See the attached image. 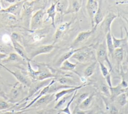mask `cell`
I'll return each instance as SVG.
<instances>
[{
  "mask_svg": "<svg viewBox=\"0 0 128 114\" xmlns=\"http://www.w3.org/2000/svg\"><path fill=\"white\" fill-rule=\"evenodd\" d=\"M38 69L34 70L32 69L30 62H28V71L30 77L34 81H42L48 79H53L58 75L53 73L46 66L42 64H37Z\"/></svg>",
  "mask_w": 128,
  "mask_h": 114,
  "instance_id": "cell-1",
  "label": "cell"
},
{
  "mask_svg": "<svg viewBox=\"0 0 128 114\" xmlns=\"http://www.w3.org/2000/svg\"><path fill=\"white\" fill-rule=\"evenodd\" d=\"M52 79L51 78L42 81H34L33 82H32V83L29 87L28 96L25 97L23 100H27L32 96H34L42 88L48 85L52 81Z\"/></svg>",
  "mask_w": 128,
  "mask_h": 114,
  "instance_id": "cell-2",
  "label": "cell"
},
{
  "mask_svg": "<svg viewBox=\"0 0 128 114\" xmlns=\"http://www.w3.org/2000/svg\"><path fill=\"white\" fill-rule=\"evenodd\" d=\"M96 61L98 63H104V62L108 63V66L110 67V71H111L112 70V65L108 58V50L105 41H103L100 43L96 50Z\"/></svg>",
  "mask_w": 128,
  "mask_h": 114,
  "instance_id": "cell-3",
  "label": "cell"
},
{
  "mask_svg": "<svg viewBox=\"0 0 128 114\" xmlns=\"http://www.w3.org/2000/svg\"><path fill=\"white\" fill-rule=\"evenodd\" d=\"M23 95L22 85L16 82L7 95V100L10 103H16L20 100Z\"/></svg>",
  "mask_w": 128,
  "mask_h": 114,
  "instance_id": "cell-4",
  "label": "cell"
},
{
  "mask_svg": "<svg viewBox=\"0 0 128 114\" xmlns=\"http://www.w3.org/2000/svg\"><path fill=\"white\" fill-rule=\"evenodd\" d=\"M46 11L43 9L38 10L32 17L30 23V29L35 31L42 27L44 23V17Z\"/></svg>",
  "mask_w": 128,
  "mask_h": 114,
  "instance_id": "cell-5",
  "label": "cell"
},
{
  "mask_svg": "<svg viewBox=\"0 0 128 114\" xmlns=\"http://www.w3.org/2000/svg\"><path fill=\"white\" fill-rule=\"evenodd\" d=\"M0 65L4 67L6 70H7L8 72H9L10 73H11L18 81V82L22 84V85L26 86V87H29L32 83V81L28 78L25 75H24L22 72L18 70H17L16 71H12V70H10L8 67H6L4 65L0 63Z\"/></svg>",
  "mask_w": 128,
  "mask_h": 114,
  "instance_id": "cell-6",
  "label": "cell"
},
{
  "mask_svg": "<svg viewBox=\"0 0 128 114\" xmlns=\"http://www.w3.org/2000/svg\"><path fill=\"white\" fill-rule=\"evenodd\" d=\"M117 17L116 15L112 12H110L101 22L100 28L104 34L111 32V25L114 20Z\"/></svg>",
  "mask_w": 128,
  "mask_h": 114,
  "instance_id": "cell-7",
  "label": "cell"
},
{
  "mask_svg": "<svg viewBox=\"0 0 128 114\" xmlns=\"http://www.w3.org/2000/svg\"><path fill=\"white\" fill-rule=\"evenodd\" d=\"M90 46H88V47L74 53L71 57V58L76 59L80 63L86 62L90 60L92 55V52L90 50H86V49Z\"/></svg>",
  "mask_w": 128,
  "mask_h": 114,
  "instance_id": "cell-8",
  "label": "cell"
},
{
  "mask_svg": "<svg viewBox=\"0 0 128 114\" xmlns=\"http://www.w3.org/2000/svg\"><path fill=\"white\" fill-rule=\"evenodd\" d=\"M96 29L92 28V30L86 31H82L78 33V36L73 41L70 48L72 49H74L76 46L79 45L80 43H83L84 42L87 40L96 31Z\"/></svg>",
  "mask_w": 128,
  "mask_h": 114,
  "instance_id": "cell-9",
  "label": "cell"
},
{
  "mask_svg": "<svg viewBox=\"0 0 128 114\" xmlns=\"http://www.w3.org/2000/svg\"><path fill=\"white\" fill-rule=\"evenodd\" d=\"M98 1L96 0H88L86 2V9L88 15L92 29L94 27V17L98 10Z\"/></svg>",
  "mask_w": 128,
  "mask_h": 114,
  "instance_id": "cell-10",
  "label": "cell"
},
{
  "mask_svg": "<svg viewBox=\"0 0 128 114\" xmlns=\"http://www.w3.org/2000/svg\"><path fill=\"white\" fill-rule=\"evenodd\" d=\"M72 23V20H70L69 22H66L61 23L58 26L54 35L53 44H55L58 41L60 40V39H61L64 36V35L66 33L70 28Z\"/></svg>",
  "mask_w": 128,
  "mask_h": 114,
  "instance_id": "cell-11",
  "label": "cell"
},
{
  "mask_svg": "<svg viewBox=\"0 0 128 114\" xmlns=\"http://www.w3.org/2000/svg\"><path fill=\"white\" fill-rule=\"evenodd\" d=\"M55 47L56 46L53 43L48 45H44L40 46L36 48L32 52L30 53L29 58L32 61V59L40 55L50 53L54 49Z\"/></svg>",
  "mask_w": 128,
  "mask_h": 114,
  "instance_id": "cell-12",
  "label": "cell"
},
{
  "mask_svg": "<svg viewBox=\"0 0 128 114\" xmlns=\"http://www.w3.org/2000/svg\"><path fill=\"white\" fill-rule=\"evenodd\" d=\"M24 2L25 1H17L8 7L2 10L0 12L10 14L13 16H18L20 14Z\"/></svg>",
  "mask_w": 128,
  "mask_h": 114,
  "instance_id": "cell-13",
  "label": "cell"
},
{
  "mask_svg": "<svg viewBox=\"0 0 128 114\" xmlns=\"http://www.w3.org/2000/svg\"><path fill=\"white\" fill-rule=\"evenodd\" d=\"M54 100V93H47L38 99L30 107H38L48 105Z\"/></svg>",
  "mask_w": 128,
  "mask_h": 114,
  "instance_id": "cell-14",
  "label": "cell"
},
{
  "mask_svg": "<svg viewBox=\"0 0 128 114\" xmlns=\"http://www.w3.org/2000/svg\"><path fill=\"white\" fill-rule=\"evenodd\" d=\"M54 79L56 82L63 85L72 86H78L76 82L72 78V76L68 74L58 75V76Z\"/></svg>",
  "mask_w": 128,
  "mask_h": 114,
  "instance_id": "cell-15",
  "label": "cell"
},
{
  "mask_svg": "<svg viewBox=\"0 0 128 114\" xmlns=\"http://www.w3.org/2000/svg\"><path fill=\"white\" fill-rule=\"evenodd\" d=\"M88 46H83L82 47L80 48H76V49H72L71 50H69L68 51H67L66 52H65L63 54H62L60 57L58 59V60L56 61V62L55 63V66L56 67H59L60 66V65L62 64V63L64 61L66 60H68V59L70 58H71V57L72 56V55L76 52L77 51L82 50L83 49H84L86 47H88Z\"/></svg>",
  "mask_w": 128,
  "mask_h": 114,
  "instance_id": "cell-16",
  "label": "cell"
},
{
  "mask_svg": "<svg viewBox=\"0 0 128 114\" xmlns=\"http://www.w3.org/2000/svg\"><path fill=\"white\" fill-rule=\"evenodd\" d=\"M98 10L94 17V27L93 28L96 29L98 25L101 23L105 17V12L102 7L101 1H98Z\"/></svg>",
  "mask_w": 128,
  "mask_h": 114,
  "instance_id": "cell-17",
  "label": "cell"
},
{
  "mask_svg": "<svg viewBox=\"0 0 128 114\" xmlns=\"http://www.w3.org/2000/svg\"><path fill=\"white\" fill-rule=\"evenodd\" d=\"M86 85L87 84L86 83H84L83 84H82L80 85H78L74 88H70L62 89V90L54 93V100L56 101H58L60 98H62L64 96L66 95L67 94H70L72 93L76 90H78L79 89L86 86Z\"/></svg>",
  "mask_w": 128,
  "mask_h": 114,
  "instance_id": "cell-18",
  "label": "cell"
},
{
  "mask_svg": "<svg viewBox=\"0 0 128 114\" xmlns=\"http://www.w3.org/2000/svg\"><path fill=\"white\" fill-rule=\"evenodd\" d=\"M11 41L12 43L13 47L18 56H20L22 58L26 60L28 62L32 61L30 59L29 57L27 55L26 51L24 50V48L18 42L12 39Z\"/></svg>",
  "mask_w": 128,
  "mask_h": 114,
  "instance_id": "cell-19",
  "label": "cell"
},
{
  "mask_svg": "<svg viewBox=\"0 0 128 114\" xmlns=\"http://www.w3.org/2000/svg\"><path fill=\"white\" fill-rule=\"evenodd\" d=\"M82 1H68V6L65 13V15L69 14H76L82 6Z\"/></svg>",
  "mask_w": 128,
  "mask_h": 114,
  "instance_id": "cell-20",
  "label": "cell"
},
{
  "mask_svg": "<svg viewBox=\"0 0 128 114\" xmlns=\"http://www.w3.org/2000/svg\"><path fill=\"white\" fill-rule=\"evenodd\" d=\"M76 87V86H68V85L62 84L56 82L54 78L52 79L51 84L50 86L48 93H50V94L56 93L60 91V90L68 89V88H74Z\"/></svg>",
  "mask_w": 128,
  "mask_h": 114,
  "instance_id": "cell-21",
  "label": "cell"
},
{
  "mask_svg": "<svg viewBox=\"0 0 128 114\" xmlns=\"http://www.w3.org/2000/svg\"><path fill=\"white\" fill-rule=\"evenodd\" d=\"M52 81L50 82V83L47 86H45L43 88H42L40 90L38 93H36V94H37L36 96H34V97L33 98V99H32L28 104L26 105L24 107L22 108L21 110H25V109H27V108L30 107L38 99L40 98V97H41L43 95H44L47 94L48 92V89H49L50 86V85L51 84V83H52ZM36 94H35V95H36Z\"/></svg>",
  "mask_w": 128,
  "mask_h": 114,
  "instance_id": "cell-22",
  "label": "cell"
},
{
  "mask_svg": "<svg viewBox=\"0 0 128 114\" xmlns=\"http://www.w3.org/2000/svg\"><path fill=\"white\" fill-rule=\"evenodd\" d=\"M68 6V1H56V11L60 14V17L62 19Z\"/></svg>",
  "mask_w": 128,
  "mask_h": 114,
  "instance_id": "cell-23",
  "label": "cell"
},
{
  "mask_svg": "<svg viewBox=\"0 0 128 114\" xmlns=\"http://www.w3.org/2000/svg\"><path fill=\"white\" fill-rule=\"evenodd\" d=\"M56 1L55 3H52V5L50 7L46 10V13L48 14L47 18L46 19L45 22L48 21L50 19L52 20V25L54 28L56 27L55 25V17L56 16Z\"/></svg>",
  "mask_w": 128,
  "mask_h": 114,
  "instance_id": "cell-24",
  "label": "cell"
},
{
  "mask_svg": "<svg viewBox=\"0 0 128 114\" xmlns=\"http://www.w3.org/2000/svg\"><path fill=\"white\" fill-rule=\"evenodd\" d=\"M128 88H124L120 86V84H118L116 86H112L110 87V97L112 100H114L115 98L122 93L127 92Z\"/></svg>",
  "mask_w": 128,
  "mask_h": 114,
  "instance_id": "cell-25",
  "label": "cell"
},
{
  "mask_svg": "<svg viewBox=\"0 0 128 114\" xmlns=\"http://www.w3.org/2000/svg\"><path fill=\"white\" fill-rule=\"evenodd\" d=\"M94 94L92 93L89 94V95L84 99L78 106V108L84 111L86 110L92 104V102L93 101L94 98Z\"/></svg>",
  "mask_w": 128,
  "mask_h": 114,
  "instance_id": "cell-26",
  "label": "cell"
},
{
  "mask_svg": "<svg viewBox=\"0 0 128 114\" xmlns=\"http://www.w3.org/2000/svg\"><path fill=\"white\" fill-rule=\"evenodd\" d=\"M76 65L77 63H73L69 61L68 60H66L62 63L60 66V69L63 71H72L79 75L75 71V68Z\"/></svg>",
  "mask_w": 128,
  "mask_h": 114,
  "instance_id": "cell-27",
  "label": "cell"
},
{
  "mask_svg": "<svg viewBox=\"0 0 128 114\" xmlns=\"http://www.w3.org/2000/svg\"><path fill=\"white\" fill-rule=\"evenodd\" d=\"M112 43L114 49L117 48H123L124 46H125L127 43V38H123L121 39H118L116 38L114 35L112 33Z\"/></svg>",
  "mask_w": 128,
  "mask_h": 114,
  "instance_id": "cell-28",
  "label": "cell"
},
{
  "mask_svg": "<svg viewBox=\"0 0 128 114\" xmlns=\"http://www.w3.org/2000/svg\"><path fill=\"white\" fill-rule=\"evenodd\" d=\"M106 39L105 42H106L107 50L108 52V54L111 55L112 57L114 49L113 43H112L111 32L108 33L106 35Z\"/></svg>",
  "mask_w": 128,
  "mask_h": 114,
  "instance_id": "cell-29",
  "label": "cell"
},
{
  "mask_svg": "<svg viewBox=\"0 0 128 114\" xmlns=\"http://www.w3.org/2000/svg\"><path fill=\"white\" fill-rule=\"evenodd\" d=\"M112 57H114L116 61L118 67L119 68L120 66H121L120 64L124 58V49L117 48L114 49Z\"/></svg>",
  "mask_w": 128,
  "mask_h": 114,
  "instance_id": "cell-30",
  "label": "cell"
},
{
  "mask_svg": "<svg viewBox=\"0 0 128 114\" xmlns=\"http://www.w3.org/2000/svg\"><path fill=\"white\" fill-rule=\"evenodd\" d=\"M21 60L22 58L20 56H18L16 53L10 52L8 54V56L2 61L0 63L20 61Z\"/></svg>",
  "mask_w": 128,
  "mask_h": 114,
  "instance_id": "cell-31",
  "label": "cell"
},
{
  "mask_svg": "<svg viewBox=\"0 0 128 114\" xmlns=\"http://www.w3.org/2000/svg\"><path fill=\"white\" fill-rule=\"evenodd\" d=\"M78 90H76L72 94V97H71V98L69 100V101L67 102L66 103V106L62 109L60 112H59V113H64L66 114H72L70 112V104H72V103L73 102V101L74 100L76 95V93H77V92H78Z\"/></svg>",
  "mask_w": 128,
  "mask_h": 114,
  "instance_id": "cell-32",
  "label": "cell"
},
{
  "mask_svg": "<svg viewBox=\"0 0 128 114\" xmlns=\"http://www.w3.org/2000/svg\"><path fill=\"white\" fill-rule=\"evenodd\" d=\"M96 63L97 61H94L92 62L84 69V73L86 77H89L94 74L96 67Z\"/></svg>",
  "mask_w": 128,
  "mask_h": 114,
  "instance_id": "cell-33",
  "label": "cell"
},
{
  "mask_svg": "<svg viewBox=\"0 0 128 114\" xmlns=\"http://www.w3.org/2000/svg\"><path fill=\"white\" fill-rule=\"evenodd\" d=\"M73 93H74V92L72 93L64 95L63 97H62V98H60L58 100V102H57V103L56 104V105L54 106V108L58 109V108L62 107L66 102V101H68V99L70 100L71 98V97L72 96Z\"/></svg>",
  "mask_w": 128,
  "mask_h": 114,
  "instance_id": "cell-34",
  "label": "cell"
},
{
  "mask_svg": "<svg viewBox=\"0 0 128 114\" xmlns=\"http://www.w3.org/2000/svg\"><path fill=\"white\" fill-rule=\"evenodd\" d=\"M127 92H124L118 96L115 99L116 102L122 106H124L127 103Z\"/></svg>",
  "mask_w": 128,
  "mask_h": 114,
  "instance_id": "cell-35",
  "label": "cell"
},
{
  "mask_svg": "<svg viewBox=\"0 0 128 114\" xmlns=\"http://www.w3.org/2000/svg\"><path fill=\"white\" fill-rule=\"evenodd\" d=\"M100 89L101 92L106 97H110V87L106 84H102L100 86Z\"/></svg>",
  "mask_w": 128,
  "mask_h": 114,
  "instance_id": "cell-36",
  "label": "cell"
},
{
  "mask_svg": "<svg viewBox=\"0 0 128 114\" xmlns=\"http://www.w3.org/2000/svg\"><path fill=\"white\" fill-rule=\"evenodd\" d=\"M11 107L10 102L6 101L4 99H0V110H6L10 108Z\"/></svg>",
  "mask_w": 128,
  "mask_h": 114,
  "instance_id": "cell-37",
  "label": "cell"
},
{
  "mask_svg": "<svg viewBox=\"0 0 128 114\" xmlns=\"http://www.w3.org/2000/svg\"><path fill=\"white\" fill-rule=\"evenodd\" d=\"M100 64V71L102 73V74L104 77H105L108 74L110 73V70L108 69V68L105 66L104 63H98Z\"/></svg>",
  "mask_w": 128,
  "mask_h": 114,
  "instance_id": "cell-38",
  "label": "cell"
},
{
  "mask_svg": "<svg viewBox=\"0 0 128 114\" xmlns=\"http://www.w3.org/2000/svg\"><path fill=\"white\" fill-rule=\"evenodd\" d=\"M12 48L6 44H0V53L7 54L10 53Z\"/></svg>",
  "mask_w": 128,
  "mask_h": 114,
  "instance_id": "cell-39",
  "label": "cell"
},
{
  "mask_svg": "<svg viewBox=\"0 0 128 114\" xmlns=\"http://www.w3.org/2000/svg\"><path fill=\"white\" fill-rule=\"evenodd\" d=\"M89 95V94L86 92L80 94V95L78 98L76 100V106H78L84 99H86L88 96Z\"/></svg>",
  "mask_w": 128,
  "mask_h": 114,
  "instance_id": "cell-40",
  "label": "cell"
},
{
  "mask_svg": "<svg viewBox=\"0 0 128 114\" xmlns=\"http://www.w3.org/2000/svg\"><path fill=\"white\" fill-rule=\"evenodd\" d=\"M109 114H118V109L114 105H110L109 108Z\"/></svg>",
  "mask_w": 128,
  "mask_h": 114,
  "instance_id": "cell-41",
  "label": "cell"
},
{
  "mask_svg": "<svg viewBox=\"0 0 128 114\" xmlns=\"http://www.w3.org/2000/svg\"><path fill=\"white\" fill-rule=\"evenodd\" d=\"M105 79L106 81V82L107 83V85L109 87H111L112 86V79H111V75L110 73L108 74L105 77Z\"/></svg>",
  "mask_w": 128,
  "mask_h": 114,
  "instance_id": "cell-42",
  "label": "cell"
},
{
  "mask_svg": "<svg viewBox=\"0 0 128 114\" xmlns=\"http://www.w3.org/2000/svg\"><path fill=\"white\" fill-rule=\"evenodd\" d=\"M0 96L5 99H7V94L4 92L2 85L0 83Z\"/></svg>",
  "mask_w": 128,
  "mask_h": 114,
  "instance_id": "cell-43",
  "label": "cell"
},
{
  "mask_svg": "<svg viewBox=\"0 0 128 114\" xmlns=\"http://www.w3.org/2000/svg\"><path fill=\"white\" fill-rule=\"evenodd\" d=\"M11 39L18 42L20 40V36L18 33L16 32H13L12 33L11 35Z\"/></svg>",
  "mask_w": 128,
  "mask_h": 114,
  "instance_id": "cell-44",
  "label": "cell"
},
{
  "mask_svg": "<svg viewBox=\"0 0 128 114\" xmlns=\"http://www.w3.org/2000/svg\"><path fill=\"white\" fill-rule=\"evenodd\" d=\"M25 111V110H20L19 111H17V112H6L2 114H22L23 112H24Z\"/></svg>",
  "mask_w": 128,
  "mask_h": 114,
  "instance_id": "cell-45",
  "label": "cell"
},
{
  "mask_svg": "<svg viewBox=\"0 0 128 114\" xmlns=\"http://www.w3.org/2000/svg\"><path fill=\"white\" fill-rule=\"evenodd\" d=\"M8 55L7 54H2V53H0V63L2 62V61L5 59Z\"/></svg>",
  "mask_w": 128,
  "mask_h": 114,
  "instance_id": "cell-46",
  "label": "cell"
},
{
  "mask_svg": "<svg viewBox=\"0 0 128 114\" xmlns=\"http://www.w3.org/2000/svg\"><path fill=\"white\" fill-rule=\"evenodd\" d=\"M95 114H106V113L102 110H98L96 111Z\"/></svg>",
  "mask_w": 128,
  "mask_h": 114,
  "instance_id": "cell-47",
  "label": "cell"
}]
</instances>
